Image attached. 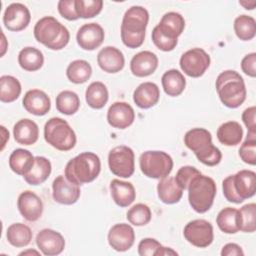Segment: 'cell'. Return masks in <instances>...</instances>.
<instances>
[{
    "mask_svg": "<svg viewBox=\"0 0 256 256\" xmlns=\"http://www.w3.org/2000/svg\"><path fill=\"white\" fill-rule=\"evenodd\" d=\"M102 8V0H75V10L79 18L95 17L101 12Z\"/></svg>",
    "mask_w": 256,
    "mask_h": 256,
    "instance_id": "cell-42",
    "label": "cell"
},
{
    "mask_svg": "<svg viewBox=\"0 0 256 256\" xmlns=\"http://www.w3.org/2000/svg\"><path fill=\"white\" fill-rule=\"evenodd\" d=\"M101 171V162L93 152H83L68 161L64 176L76 185L94 181Z\"/></svg>",
    "mask_w": 256,
    "mask_h": 256,
    "instance_id": "cell-3",
    "label": "cell"
},
{
    "mask_svg": "<svg viewBox=\"0 0 256 256\" xmlns=\"http://www.w3.org/2000/svg\"><path fill=\"white\" fill-rule=\"evenodd\" d=\"M141 172L148 178L162 179L167 177L173 169L172 157L164 151H145L140 155Z\"/></svg>",
    "mask_w": 256,
    "mask_h": 256,
    "instance_id": "cell-8",
    "label": "cell"
},
{
    "mask_svg": "<svg viewBox=\"0 0 256 256\" xmlns=\"http://www.w3.org/2000/svg\"><path fill=\"white\" fill-rule=\"evenodd\" d=\"M160 98V90L153 82L141 83L133 93L134 103L141 109H149L155 106Z\"/></svg>",
    "mask_w": 256,
    "mask_h": 256,
    "instance_id": "cell-22",
    "label": "cell"
},
{
    "mask_svg": "<svg viewBox=\"0 0 256 256\" xmlns=\"http://www.w3.org/2000/svg\"><path fill=\"white\" fill-rule=\"evenodd\" d=\"M13 136L18 144L25 146L33 145L39 137L38 125L31 119H21L13 127Z\"/></svg>",
    "mask_w": 256,
    "mask_h": 256,
    "instance_id": "cell-23",
    "label": "cell"
},
{
    "mask_svg": "<svg viewBox=\"0 0 256 256\" xmlns=\"http://www.w3.org/2000/svg\"><path fill=\"white\" fill-rule=\"evenodd\" d=\"M233 185L237 195L245 200L255 195L256 173L252 170H240L233 175Z\"/></svg>",
    "mask_w": 256,
    "mask_h": 256,
    "instance_id": "cell-24",
    "label": "cell"
},
{
    "mask_svg": "<svg viewBox=\"0 0 256 256\" xmlns=\"http://www.w3.org/2000/svg\"><path fill=\"white\" fill-rule=\"evenodd\" d=\"M22 103L27 112L36 116L46 115L51 108V100L49 96L40 89H31L27 91Z\"/></svg>",
    "mask_w": 256,
    "mask_h": 256,
    "instance_id": "cell-19",
    "label": "cell"
},
{
    "mask_svg": "<svg viewBox=\"0 0 256 256\" xmlns=\"http://www.w3.org/2000/svg\"><path fill=\"white\" fill-rule=\"evenodd\" d=\"M29 9L22 3H12L7 6L3 15L4 26L13 32L24 30L30 23Z\"/></svg>",
    "mask_w": 256,
    "mask_h": 256,
    "instance_id": "cell-12",
    "label": "cell"
},
{
    "mask_svg": "<svg viewBox=\"0 0 256 256\" xmlns=\"http://www.w3.org/2000/svg\"><path fill=\"white\" fill-rule=\"evenodd\" d=\"M183 191L177 184L175 178L170 176L162 178L157 185L158 197L165 204L178 203L182 198Z\"/></svg>",
    "mask_w": 256,
    "mask_h": 256,
    "instance_id": "cell-28",
    "label": "cell"
},
{
    "mask_svg": "<svg viewBox=\"0 0 256 256\" xmlns=\"http://www.w3.org/2000/svg\"><path fill=\"white\" fill-rule=\"evenodd\" d=\"M158 67V57L151 51H141L130 61V70L136 77H146L155 72Z\"/></svg>",
    "mask_w": 256,
    "mask_h": 256,
    "instance_id": "cell-21",
    "label": "cell"
},
{
    "mask_svg": "<svg viewBox=\"0 0 256 256\" xmlns=\"http://www.w3.org/2000/svg\"><path fill=\"white\" fill-rule=\"evenodd\" d=\"M99 67L107 73H117L124 68L125 58L123 53L116 47L106 46L97 55Z\"/></svg>",
    "mask_w": 256,
    "mask_h": 256,
    "instance_id": "cell-20",
    "label": "cell"
},
{
    "mask_svg": "<svg viewBox=\"0 0 256 256\" xmlns=\"http://www.w3.org/2000/svg\"><path fill=\"white\" fill-rule=\"evenodd\" d=\"M18 63L22 69L29 72L39 70L44 64L43 53L35 47H25L18 54Z\"/></svg>",
    "mask_w": 256,
    "mask_h": 256,
    "instance_id": "cell-32",
    "label": "cell"
},
{
    "mask_svg": "<svg viewBox=\"0 0 256 256\" xmlns=\"http://www.w3.org/2000/svg\"><path fill=\"white\" fill-rule=\"evenodd\" d=\"M243 137V128L237 121H227L217 130V139L225 146L238 145Z\"/></svg>",
    "mask_w": 256,
    "mask_h": 256,
    "instance_id": "cell-29",
    "label": "cell"
},
{
    "mask_svg": "<svg viewBox=\"0 0 256 256\" xmlns=\"http://www.w3.org/2000/svg\"><path fill=\"white\" fill-rule=\"evenodd\" d=\"M219 99L228 108H237L246 99V87L242 76L235 70H225L216 79Z\"/></svg>",
    "mask_w": 256,
    "mask_h": 256,
    "instance_id": "cell-4",
    "label": "cell"
},
{
    "mask_svg": "<svg viewBox=\"0 0 256 256\" xmlns=\"http://www.w3.org/2000/svg\"><path fill=\"white\" fill-rule=\"evenodd\" d=\"M152 41L154 45L161 51L169 52L172 51L178 43V39H172L164 35L157 26H155L152 30Z\"/></svg>",
    "mask_w": 256,
    "mask_h": 256,
    "instance_id": "cell-44",
    "label": "cell"
},
{
    "mask_svg": "<svg viewBox=\"0 0 256 256\" xmlns=\"http://www.w3.org/2000/svg\"><path fill=\"white\" fill-rule=\"evenodd\" d=\"M239 4L243 6L247 10H253L256 6V1L251 0V1H239Z\"/></svg>",
    "mask_w": 256,
    "mask_h": 256,
    "instance_id": "cell-54",
    "label": "cell"
},
{
    "mask_svg": "<svg viewBox=\"0 0 256 256\" xmlns=\"http://www.w3.org/2000/svg\"><path fill=\"white\" fill-rule=\"evenodd\" d=\"M109 93L104 83L100 81L92 82L86 89L85 99L87 104L93 109H101L108 102Z\"/></svg>",
    "mask_w": 256,
    "mask_h": 256,
    "instance_id": "cell-34",
    "label": "cell"
},
{
    "mask_svg": "<svg viewBox=\"0 0 256 256\" xmlns=\"http://www.w3.org/2000/svg\"><path fill=\"white\" fill-rule=\"evenodd\" d=\"M40 255V252L37 251V250H33V249H29V250H25V251H22L19 253V255Z\"/></svg>",
    "mask_w": 256,
    "mask_h": 256,
    "instance_id": "cell-56",
    "label": "cell"
},
{
    "mask_svg": "<svg viewBox=\"0 0 256 256\" xmlns=\"http://www.w3.org/2000/svg\"><path fill=\"white\" fill-rule=\"evenodd\" d=\"M170 255H173V256H176L178 255V253L173 250L172 248H169V247H164V246H160L157 251L155 252V255L154 256H170Z\"/></svg>",
    "mask_w": 256,
    "mask_h": 256,
    "instance_id": "cell-52",
    "label": "cell"
},
{
    "mask_svg": "<svg viewBox=\"0 0 256 256\" xmlns=\"http://www.w3.org/2000/svg\"><path fill=\"white\" fill-rule=\"evenodd\" d=\"M157 27L167 37L178 39L185 28V20L180 13L171 11L162 16Z\"/></svg>",
    "mask_w": 256,
    "mask_h": 256,
    "instance_id": "cell-26",
    "label": "cell"
},
{
    "mask_svg": "<svg viewBox=\"0 0 256 256\" xmlns=\"http://www.w3.org/2000/svg\"><path fill=\"white\" fill-rule=\"evenodd\" d=\"M210 56L202 48H192L182 54L179 65L181 70L193 78L201 77L210 66Z\"/></svg>",
    "mask_w": 256,
    "mask_h": 256,
    "instance_id": "cell-10",
    "label": "cell"
},
{
    "mask_svg": "<svg viewBox=\"0 0 256 256\" xmlns=\"http://www.w3.org/2000/svg\"><path fill=\"white\" fill-rule=\"evenodd\" d=\"M134 119V109L126 102H114L107 111V121L113 128L126 129L132 125Z\"/></svg>",
    "mask_w": 256,
    "mask_h": 256,
    "instance_id": "cell-18",
    "label": "cell"
},
{
    "mask_svg": "<svg viewBox=\"0 0 256 256\" xmlns=\"http://www.w3.org/2000/svg\"><path fill=\"white\" fill-rule=\"evenodd\" d=\"M33 234L29 226L23 223L11 224L6 232V238L8 242L17 248L27 246L32 240Z\"/></svg>",
    "mask_w": 256,
    "mask_h": 256,
    "instance_id": "cell-35",
    "label": "cell"
},
{
    "mask_svg": "<svg viewBox=\"0 0 256 256\" xmlns=\"http://www.w3.org/2000/svg\"><path fill=\"white\" fill-rule=\"evenodd\" d=\"M35 39L51 50L63 49L70 40L68 29L53 16L39 19L34 26Z\"/></svg>",
    "mask_w": 256,
    "mask_h": 256,
    "instance_id": "cell-5",
    "label": "cell"
},
{
    "mask_svg": "<svg viewBox=\"0 0 256 256\" xmlns=\"http://www.w3.org/2000/svg\"><path fill=\"white\" fill-rule=\"evenodd\" d=\"M201 172L193 167V166H182L176 173V176L174 177L177 184L183 189V190H187L190 182L192 181L193 178H195L196 176L200 175Z\"/></svg>",
    "mask_w": 256,
    "mask_h": 256,
    "instance_id": "cell-45",
    "label": "cell"
},
{
    "mask_svg": "<svg viewBox=\"0 0 256 256\" xmlns=\"http://www.w3.org/2000/svg\"><path fill=\"white\" fill-rule=\"evenodd\" d=\"M110 171L118 177L129 178L135 171V155L133 150L125 145L116 146L108 154Z\"/></svg>",
    "mask_w": 256,
    "mask_h": 256,
    "instance_id": "cell-9",
    "label": "cell"
},
{
    "mask_svg": "<svg viewBox=\"0 0 256 256\" xmlns=\"http://www.w3.org/2000/svg\"><path fill=\"white\" fill-rule=\"evenodd\" d=\"M152 213L150 208L143 203L133 205L126 214V218L130 224L134 226H144L151 221Z\"/></svg>",
    "mask_w": 256,
    "mask_h": 256,
    "instance_id": "cell-40",
    "label": "cell"
},
{
    "mask_svg": "<svg viewBox=\"0 0 256 256\" xmlns=\"http://www.w3.org/2000/svg\"><path fill=\"white\" fill-rule=\"evenodd\" d=\"M92 75V67L86 60L77 59L72 61L67 69L66 76L74 84L85 83Z\"/></svg>",
    "mask_w": 256,
    "mask_h": 256,
    "instance_id": "cell-36",
    "label": "cell"
},
{
    "mask_svg": "<svg viewBox=\"0 0 256 256\" xmlns=\"http://www.w3.org/2000/svg\"><path fill=\"white\" fill-rule=\"evenodd\" d=\"M6 43H7V41H6V39H5V35H4V33H2V50H1V57L2 56H4V54H5V52H6V49L8 48V45H6Z\"/></svg>",
    "mask_w": 256,
    "mask_h": 256,
    "instance_id": "cell-55",
    "label": "cell"
},
{
    "mask_svg": "<svg viewBox=\"0 0 256 256\" xmlns=\"http://www.w3.org/2000/svg\"><path fill=\"white\" fill-rule=\"evenodd\" d=\"M256 107L251 106L245 109L242 113V121L248 129V132H256Z\"/></svg>",
    "mask_w": 256,
    "mask_h": 256,
    "instance_id": "cell-50",
    "label": "cell"
},
{
    "mask_svg": "<svg viewBox=\"0 0 256 256\" xmlns=\"http://www.w3.org/2000/svg\"><path fill=\"white\" fill-rule=\"evenodd\" d=\"M17 207L24 219L30 222L37 221L43 213V202L33 191H23L17 200Z\"/></svg>",
    "mask_w": 256,
    "mask_h": 256,
    "instance_id": "cell-17",
    "label": "cell"
},
{
    "mask_svg": "<svg viewBox=\"0 0 256 256\" xmlns=\"http://www.w3.org/2000/svg\"><path fill=\"white\" fill-rule=\"evenodd\" d=\"M111 197L120 207H128L136 198V191L132 183L113 179L110 182Z\"/></svg>",
    "mask_w": 256,
    "mask_h": 256,
    "instance_id": "cell-25",
    "label": "cell"
},
{
    "mask_svg": "<svg viewBox=\"0 0 256 256\" xmlns=\"http://www.w3.org/2000/svg\"><path fill=\"white\" fill-rule=\"evenodd\" d=\"M21 84L17 78L11 75L0 77V100L3 103H11L21 94Z\"/></svg>",
    "mask_w": 256,
    "mask_h": 256,
    "instance_id": "cell-37",
    "label": "cell"
},
{
    "mask_svg": "<svg viewBox=\"0 0 256 256\" xmlns=\"http://www.w3.org/2000/svg\"><path fill=\"white\" fill-rule=\"evenodd\" d=\"M222 189H223V195L226 198L227 201L235 203V204H240L242 203L244 200L241 199L235 189H234V185H233V175H229L227 176L223 182H222Z\"/></svg>",
    "mask_w": 256,
    "mask_h": 256,
    "instance_id": "cell-47",
    "label": "cell"
},
{
    "mask_svg": "<svg viewBox=\"0 0 256 256\" xmlns=\"http://www.w3.org/2000/svg\"><path fill=\"white\" fill-rule=\"evenodd\" d=\"M105 33L101 25L98 23H87L82 25L76 35V40L80 48L92 51L98 48L104 41Z\"/></svg>",
    "mask_w": 256,
    "mask_h": 256,
    "instance_id": "cell-16",
    "label": "cell"
},
{
    "mask_svg": "<svg viewBox=\"0 0 256 256\" xmlns=\"http://www.w3.org/2000/svg\"><path fill=\"white\" fill-rule=\"evenodd\" d=\"M222 256H243L244 252L242 248L236 243H227L221 250Z\"/></svg>",
    "mask_w": 256,
    "mask_h": 256,
    "instance_id": "cell-51",
    "label": "cell"
},
{
    "mask_svg": "<svg viewBox=\"0 0 256 256\" xmlns=\"http://www.w3.org/2000/svg\"><path fill=\"white\" fill-rule=\"evenodd\" d=\"M185 239L195 247L206 248L213 242L212 224L204 219H195L186 224L183 231Z\"/></svg>",
    "mask_w": 256,
    "mask_h": 256,
    "instance_id": "cell-11",
    "label": "cell"
},
{
    "mask_svg": "<svg viewBox=\"0 0 256 256\" xmlns=\"http://www.w3.org/2000/svg\"><path fill=\"white\" fill-rule=\"evenodd\" d=\"M149 13L142 6H132L124 14L121 23V40L131 49L140 47L145 39Z\"/></svg>",
    "mask_w": 256,
    "mask_h": 256,
    "instance_id": "cell-1",
    "label": "cell"
},
{
    "mask_svg": "<svg viewBox=\"0 0 256 256\" xmlns=\"http://www.w3.org/2000/svg\"><path fill=\"white\" fill-rule=\"evenodd\" d=\"M57 8L59 14L66 20L74 21L79 18L75 10V0H60Z\"/></svg>",
    "mask_w": 256,
    "mask_h": 256,
    "instance_id": "cell-46",
    "label": "cell"
},
{
    "mask_svg": "<svg viewBox=\"0 0 256 256\" xmlns=\"http://www.w3.org/2000/svg\"><path fill=\"white\" fill-rule=\"evenodd\" d=\"M161 82L164 92L171 97L179 96L184 91L186 86L185 77L177 69L167 70L163 74Z\"/></svg>",
    "mask_w": 256,
    "mask_h": 256,
    "instance_id": "cell-30",
    "label": "cell"
},
{
    "mask_svg": "<svg viewBox=\"0 0 256 256\" xmlns=\"http://www.w3.org/2000/svg\"><path fill=\"white\" fill-rule=\"evenodd\" d=\"M240 231L245 233H253L256 230V204L249 203L238 210Z\"/></svg>",
    "mask_w": 256,
    "mask_h": 256,
    "instance_id": "cell-41",
    "label": "cell"
},
{
    "mask_svg": "<svg viewBox=\"0 0 256 256\" xmlns=\"http://www.w3.org/2000/svg\"><path fill=\"white\" fill-rule=\"evenodd\" d=\"M1 135H2V145H1V150L4 149L7 140H9V132L4 126H1Z\"/></svg>",
    "mask_w": 256,
    "mask_h": 256,
    "instance_id": "cell-53",
    "label": "cell"
},
{
    "mask_svg": "<svg viewBox=\"0 0 256 256\" xmlns=\"http://www.w3.org/2000/svg\"><path fill=\"white\" fill-rule=\"evenodd\" d=\"M81 191L79 185L70 182L65 176H57L52 183L53 199L63 205H72L80 198Z\"/></svg>",
    "mask_w": 256,
    "mask_h": 256,
    "instance_id": "cell-13",
    "label": "cell"
},
{
    "mask_svg": "<svg viewBox=\"0 0 256 256\" xmlns=\"http://www.w3.org/2000/svg\"><path fill=\"white\" fill-rule=\"evenodd\" d=\"M161 246V243L154 238H144L138 244V254L140 256H152L155 255L157 249Z\"/></svg>",
    "mask_w": 256,
    "mask_h": 256,
    "instance_id": "cell-48",
    "label": "cell"
},
{
    "mask_svg": "<svg viewBox=\"0 0 256 256\" xmlns=\"http://www.w3.org/2000/svg\"><path fill=\"white\" fill-rule=\"evenodd\" d=\"M45 141L59 151H69L76 144V134L69 123L60 118H50L44 126Z\"/></svg>",
    "mask_w": 256,
    "mask_h": 256,
    "instance_id": "cell-7",
    "label": "cell"
},
{
    "mask_svg": "<svg viewBox=\"0 0 256 256\" xmlns=\"http://www.w3.org/2000/svg\"><path fill=\"white\" fill-rule=\"evenodd\" d=\"M51 162L46 157L36 156L33 166L28 171V173L23 176V178L29 185L37 186L48 179L51 174Z\"/></svg>",
    "mask_w": 256,
    "mask_h": 256,
    "instance_id": "cell-27",
    "label": "cell"
},
{
    "mask_svg": "<svg viewBox=\"0 0 256 256\" xmlns=\"http://www.w3.org/2000/svg\"><path fill=\"white\" fill-rule=\"evenodd\" d=\"M36 245L43 255L55 256L62 253L65 248V239L58 231L45 228L38 232Z\"/></svg>",
    "mask_w": 256,
    "mask_h": 256,
    "instance_id": "cell-15",
    "label": "cell"
},
{
    "mask_svg": "<svg viewBox=\"0 0 256 256\" xmlns=\"http://www.w3.org/2000/svg\"><path fill=\"white\" fill-rule=\"evenodd\" d=\"M239 156L246 164H256V132L247 133L245 141L239 148Z\"/></svg>",
    "mask_w": 256,
    "mask_h": 256,
    "instance_id": "cell-43",
    "label": "cell"
},
{
    "mask_svg": "<svg viewBox=\"0 0 256 256\" xmlns=\"http://www.w3.org/2000/svg\"><path fill=\"white\" fill-rule=\"evenodd\" d=\"M233 26L236 36L242 41L252 40L256 35V22L251 16L245 14L238 16Z\"/></svg>",
    "mask_w": 256,
    "mask_h": 256,
    "instance_id": "cell-39",
    "label": "cell"
},
{
    "mask_svg": "<svg viewBox=\"0 0 256 256\" xmlns=\"http://www.w3.org/2000/svg\"><path fill=\"white\" fill-rule=\"evenodd\" d=\"M34 159L35 157L29 150L18 148L9 157V167L14 173L24 176L33 166Z\"/></svg>",
    "mask_w": 256,
    "mask_h": 256,
    "instance_id": "cell-31",
    "label": "cell"
},
{
    "mask_svg": "<svg viewBox=\"0 0 256 256\" xmlns=\"http://www.w3.org/2000/svg\"><path fill=\"white\" fill-rule=\"evenodd\" d=\"M107 239L112 249L118 252H124L133 246L135 241V232L131 225L118 223L110 228Z\"/></svg>",
    "mask_w": 256,
    "mask_h": 256,
    "instance_id": "cell-14",
    "label": "cell"
},
{
    "mask_svg": "<svg viewBox=\"0 0 256 256\" xmlns=\"http://www.w3.org/2000/svg\"><path fill=\"white\" fill-rule=\"evenodd\" d=\"M184 143L207 166H215L222 159L221 151L212 143V135L205 128H193L186 132Z\"/></svg>",
    "mask_w": 256,
    "mask_h": 256,
    "instance_id": "cell-2",
    "label": "cell"
},
{
    "mask_svg": "<svg viewBox=\"0 0 256 256\" xmlns=\"http://www.w3.org/2000/svg\"><path fill=\"white\" fill-rule=\"evenodd\" d=\"M80 108V99L77 93L70 90L60 92L56 97V109L64 115H73Z\"/></svg>",
    "mask_w": 256,
    "mask_h": 256,
    "instance_id": "cell-38",
    "label": "cell"
},
{
    "mask_svg": "<svg viewBox=\"0 0 256 256\" xmlns=\"http://www.w3.org/2000/svg\"><path fill=\"white\" fill-rule=\"evenodd\" d=\"M187 190L188 201L194 211L202 214L212 207L217 188L211 177L202 174L196 176L190 182Z\"/></svg>",
    "mask_w": 256,
    "mask_h": 256,
    "instance_id": "cell-6",
    "label": "cell"
},
{
    "mask_svg": "<svg viewBox=\"0 0 256 256\" xmlns=\"http://www.w3.org/2000/svg\"><path fill=\"white\" fill-rule=\"evenodd\" d=\"M216 223L219 229L226 234H235L240 231L239 212L236 208H223L217 215Z\"/></svg>",
    "mask_w": 256,
    "mask_h": 256,
    "instance_id": "cell-33",
    "label": "cell"
},
{
    "mask_svg": "<svg viewBox=\"0 0 256 256\" xmlns=\"http://www.w3.org/2000/svg\"><path fill=\"white\" fill-rule=\"evenodd\" d=\"M241 69L242 71L250 76L255 77L256 76V53L252 52L247 55H245L241 61Z\"/></svg>",
    "mask_w": 256,
    "mask_h": 256,
    "instance_id": "cell-49",
    "label": "cell"
}]
</instances>
